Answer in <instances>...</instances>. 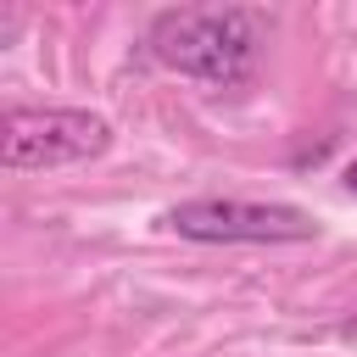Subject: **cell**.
Returning a JSON list of instances; mask_svg holds the SVG:
<instances>
[{"label": "cell", "instance_id": "cell-5", "mask_svg": "<svg viewBox=\"0 0 357 357\" xmlns=\"http://www.w3.org/2000/svg\"><path fill=\"white\" fill-rule=\"evenodd\" d=\"M340 340H357V318H351V324H340Z\"/></svg>", "mask_w": 357, "mask_h": 357}, {"label": "cell", "instance_id": "cell-1", "mask_svg": "<svg viewBox=\"0 0 357 357\" xmlns=\"http://www.w3.org/2000/svg\"><path fill=\"white\" fill-rule=\"evenodd\" d=\"M262 17L257 11H240V6H223V11H162L151 22V56L184 78H201V84H218V89H234L257 73V56H262Z\"/></svg>", "mask_w": 357, "mask_h": 357}, {"label": "cell", "instance_id": "cell-4", "mask_svg": "<svg viewBox=\"0 0 357 357\" xmlns=\"http://www.w3.org/2000/svg\"><path fill=\"white\" fill-rule=\"evenodd\" d=\"M346 190H351V195H357V162H351V167H346Z\"/></svg>", "mask_w": 357, "mask_h": 357}, {"label": "cell", "instance_id": "cell-3", "mask_svg": "<svg viewBox=\"0 0 357 357\" xmlns=\"http://www.w3.org/2000/svg\"><path fill=\"white\" fill-rule=\"evenodd\" d=\"M167 229H178L184 240H206V245H279V240H312L318 223L301 206L284 201H178L167 212Z\"/></svg>", "mask_w": 357, "mask_h": 357}, {"label": "cell", "instance_id": "cell-2", "mask_svg": "<svg viewBox=\"0 0 357 357\" xmlns=\"http://www.w3.org/2000/svg\"><path fill=\"white\" fill-rule=\"evenodd\" d=\"M112 145V123L84 106H17L0 117V162L11 173L89 162Z\"/></svg>", "mask_w": 357, "mask_h": 357}]
</instances>
